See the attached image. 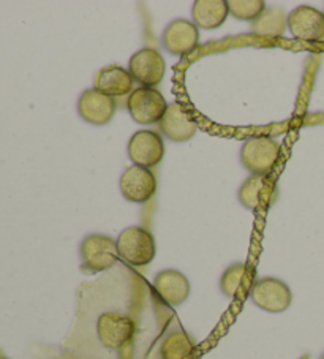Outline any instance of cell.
<instances>
[{
  "label": "cell",
  "instance_id": "obj_1",
  "mask_svg": "<svg viewBox=\"0 0 324 359\" xmlns=\"http://www.w3.org/2000/svg\"><path fill=\"white\" fill-rule=\"evenodd\" d=\"M117 255L123 262L141 268L154 262L157 244L151 231L142 226H128L116 239Z\"/></svg>",
  "mask_w": 324,
  "mask_h": 359
},
{
  "label": "cell",
  "instance_id": "obj_2",
  "mask_svg": "<svg viewBox=\"0 0 324 359\" xmlns=\"http://www.w3.org/2000/svg\"><path fill=\"white\" fill-rule=\"evenodd\" d=\"M282 152L280 142L272 136H253L241 147V163L252 175H271Z\"/></svg>",
  "mask_w": 324,
  "mask_h": 359
},
{
  "label": "cell",
  "instance_id": "obj_3",
  "mask_svg": "<svg viewBox=\"0 0 324 359\" xmlns=\"http://www.w3.org/2000/svg\"><path fill=\"white\" fill-rule=\"evenodd\" d=\"M83 268L89 272H103L113 268L119 259L116 239L108 234L93 233L86 236L79 245Z\"/></svg>",
  "mask_w": 324,
  "mask_h": 359
},
{
  "label": "cell",
  "instance_id": "obj_4",
  "mask_svg": "<svg viewBox=\"0 0 324 359\" xmlns=\"http://www.w3.org/2000/svg\"><path fill=\"white\" fill-rule=\"evenodd\" d=\"M166 98L155 88H138L127 98V109L132 119L141 126L158 123L168 109Z\"/></svg>",
  "mask_w": 324,
  "mask_h": 359
},
{
  "label": "cell",
  "instance_id": "obj_5",
  "mask_svg": "<svg viewBox=\"0 0 324 359\" xmlns=\"http://www.w3.org/2000/svg\"><path fill=\"white\" fill-rule=\"evenodd\" d=\"M250 298L255 306L271 313H282L291 306V288L276 277H263L253 283Z\"/></svg>",
  "mask_w": 324,
  "mask_h": 359
},
{
  "label": "cell",
  "instance_id": "obj_6",
  "mask_svg": "<svg viewBox=\"0 0 324 359\" xmlns=\"http://www.w3.org/2000/svg\"><path fill=\"white\" fill-rule=\"evenodd\" d=\"M278 189L271 175H250L238 190V200L252 212L269 209L277 201Z\"/></svg>",
  "mask_w": 324,
  "mask_h": 359
},
{
  "label": "cell",
  "instance_id": "obj_7",
  "mask_svg": "<svg viewBox=\"0 0 324 359\" xmlns=\"http://www.w3.org/2000/svg\"><path fill=\"white\" fill-rule=\"evenodd\" d=\"M165 141L154 130H138L128 140L127 152L133 165L142 168H154L165 157Z\"/></svg>",
  "mask_w": 324,
  "mask_h": 359
},
{
  "label": "cell",
  "instance_id": "obj_8",
  "mask_svg": "<svg viewBox=\"0 0 324 359\" xmlns=\"http://www.w3.org/2000/svg\"><path fill=\"white\" fill-rule=\"evenodd\" d=\"M128 72L132 73L135 83L142 84V88H155L163 81L166 62L157 49L142 48L130 57Z\"/></svg>",
  "mask_w": 324,
  "mask_h": 359
},
{
  "label": "cell",
  "instance_id": "obj_9",
  "mask_svg": "<svg viewBox=\"0 0 324 359\" xmlns=\"http://www.w3.org/2000/svg\"><path fill=\"white\" fill-rule=\"evenodd\" d=\"M135 321L121 312H104L97 320V336L103 346L119 350L132 340Z\"/></svg>",
  "mask_w": 324,
  "mask_h": 359
},
{
  "label": "cell",
  "instance_id": "obj_10",
  "mask_svg": "<svg viewBox=\"0 0 324 359\" xmlns=\"http://www.w3.org/2000/svg\"><path fill=\"white\" fill-rule=\"evenodd\" d=\"M119 187L127 201L144 204L151 201L157 191V177L149 168L133 165L123 171Z\"/></svg>",
  "mask_w": 324,
  "mask_h": 359
},
{
  "label": "cell",
  "instance_id": "obj_11",
  "mask_svg": "<svg viewBox=\"0 0 324 359\" xmlns=\"http://www.w3.org/2000/svg\"><path fill=\"white\" fill-rule=\"evenodd\" d=\"M117 111L116 98L104 95L95 88L84 90L78 98V113L81 119L92 126H106L114 119Z\"/></svg>",
  "mask_w": 324,
  "mask_h": 359
},
{
  "label": "cell",
  "instance_id": "obj_12",
  "mask_svg": "<svg viewBox=\"0 0 324 359\" xmlns=\"http://www.w3.org/2000/svg\"><path fill=\"white\" fill-rule=\"evenodd\" d=\"M161 43L173 55H189L199 46V29L193 21L174 20L161 34Z\"/></svg>",
  "mask_w": 324,
  "mask_h": 359
},
{
  "label": "cell",
  "instance_id": "obj_13",
  "mask_svg": "<svg viewBox=\"0 0 324 359\" xmlns=\"http://www.w3.org/2000/svg\"><path fill=\"white\" fill-rule=\"evenodd\" d=\"M160 132L174 142H185L198 132V122L182 103L173 102L168 104L163 119L158 122Z\"/></svg>",
  "mask_w": 324,
  "mask_h": 359
},
{
  "label": "cell",
  "instance_id": "obj_14",
  "mask_svg": "<svg viewBox=\"0 0 324 359\" xmlns=\"http://www.w3.org/2000/svg\"><path fill=\"white\" fill-rule=\"evenodd\" d=\"M288 27L297 40L321 41L324 40V13L310 5H301L290 11Z\"/></svg>",
  "mask_w": 324,
  "mask_h": 359
},
{
  "label": "cell",
  "instance_id": "obj_15",
  "mask_svg": "<svg viewBox=\"0 0 324 359\" xmlns=\"http://www.w3.org/2000/svg\"><path fill=\"white\" fill-rule=\"evenodd\" d=\"M154 290L160 301L171 307H177L189 299L191 287L189 278L177 269H165L154 278Z\"/></svg>",
  "mask_w": 324,
  "mask_h": 359
},
{
  "label": "cell",
  "instance_id": "obj_16",
  "mask_svg": "<svg viewBox=\"0 0 324 359\" xmlns=\"http://www.w3.org/2000/svg\"><path fill=\"white\" fill-rule=\"evenodd\" d=\"M93 84H95L93 88L113 98L130 95L135 90V79L132 73L128 72V68L121 65H108L102 68L97 73Z\"/></svg>",
  "mask_w": 324,
  "mask_h": 359
},
{
  "label": "cell",
  "instance_id": "obj_17",
  "mask_svg": "<svg viewBox=\"0 0 324 359\" xmlns=\"http://www.w3.org/2000/svg\"><path fill=\"white\" fill-rule=\"evenodd\" d=\"M229 16L227 0H196L191 7L193 22L198 29H219Z\"/></svg>",
  "mask_w": 324,
  "mask_h": 359
},
{
  "label": "cell",
  "instance_id": "obj_18",
  "mask_svg": "<svg viewBox=\"0 0 324 359\" xmlns=\"http://www.w3.org/2000/svg\"><path fill=\"white\" fill-rule=\"evenodd\" d=\"M288 27V16L283 8L269 7L257 21L252 22V34L264 39H280Z\"/></svg>",
  "mask_w": 324,
  "mask_h": 359
},
{
  "label": "cell",
  "instance_id": "obj_19",
  "mask_svg": "<svg viewBox=\"0 0 324 359\" xmlns=\"http://www.w3.org/2000/svg\"><path fill=\"white\" fill-rule=\"evenodd\" d=\"M195 350V340L184 331H173L160 345L161 359H187Z\"/></svg>",
  "mask_w": 324,
  "mask_h": 359
},
{
  "label": "cell",
  "instance_id": "obj_20",
  "mask_svg": "<svg viewBox=\"0 0 324 359\" xmlns=\"http://www.w3.org/2000/svg\"><path fill=\"white\" fill-rule=\"evenodd\" d=\"M229 15L239 21H257L266 11L264 0H228Z\"/></svg>",
  "mask_w": 324,
  "mask_h": 359
},
{
  "label": "cell",
  "instance_id": "obj_21",
  "mask_svg": "<svg viewBox=\"0 0 324 359\" xmlns=\"http://www.w3.org/2000/svg\"><path fill=\"white\" fill-rule=\"evenodd\" d=\"M247 274V264L245 263H234L223 271L220 277V290L222 293L228 296V298H236L244 283V278Z\"/></svg>",
  "mask_w": 324,
  "mask_h": 359
},
{
  "label": "cell",
  "instance_id": "obj_22",
  "mask_svg": "<svg viewBox=\"0 0 324 359\" xmlns=\"http://www.w3.org/2000/svg\"><path fill=\"white\" fill-rule=\"evenodd\" d=\"M320 359H324V353H323V355H321V358Z\"/></svg>",
  "mask_w": 324,
  "mask_h": 359
}]
</instances>
